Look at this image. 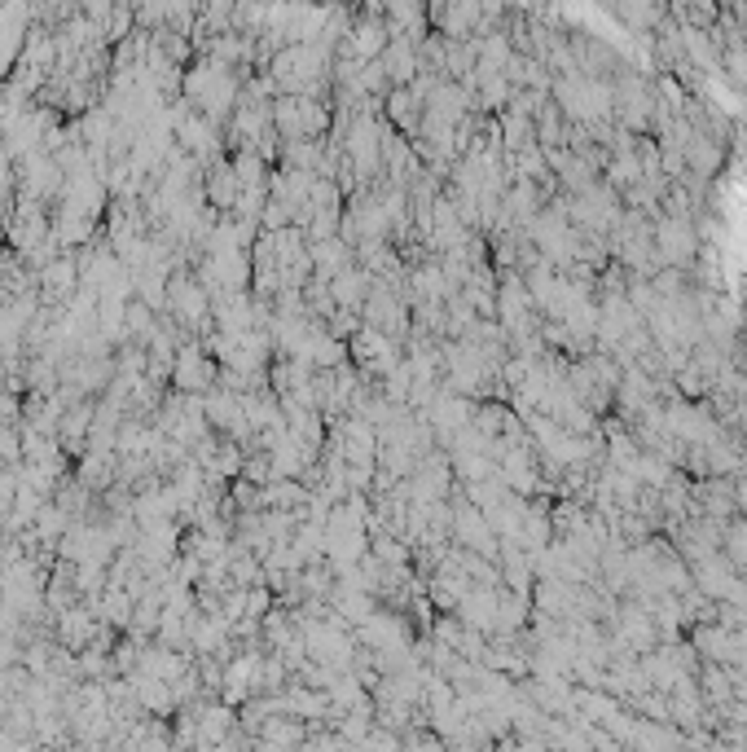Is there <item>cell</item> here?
Here are the masks:
<instances>
[{"instance_id":"cell-3","label":"cell","mask_w":747,"mask_h":752,"mask_svg":"<svg viewBox=\"0 0 747 752\" xmlns=\"http://www.w3.org/2000/svg\"><path fill=\"white\" fill-rule=\"evenodd\" d=\"M392 115H396L400 128H414L422 119V97L414 93V88H396V93H392Z\"/></svg>"},{"instance_id":"cell-2","label":"cell","mask_w":747,"mask_h":752,"mask_svg":"<svg viewBox=\"0 0 747 752\" xmlns=\"http://www.w3.org/2000/svg\"><path fill=\"white\" fill-rule=\"evenodd\" d=\"M80 291V264L75 256H58L53 264H44L40 269V295L44 300H58V304H71V295Z\"/></svg>"},{"instance_id":"cell-4","label":"cell","mask_w":747,"mask_h":752,"mask_svg":"<svg viewBox=\"0 0 747 752\" xmlns=\"http://www.w3.org/2000/svg\"><path fill=\"white\" fill-rule=\"evenodd\" d=\"M0 458L18 467V458H22V431L18 427H0Z\"/></svg>"},{"instance_id":"cell-1","label":"cell","mask_w":747,"mask_h":752,"mask_svg":"<svg viewBox=\"0 0 747 752\" xmlns=\"http://www.w3.org/2000/svg\"><path fill=\"white\" fill-rule=\"evenodd\" d=\"M172 383L181 387V396H194V392H207V387H216V370H211V361L203 357V352L189 344V348H176Z\"/></svg>"}]
</instances>
